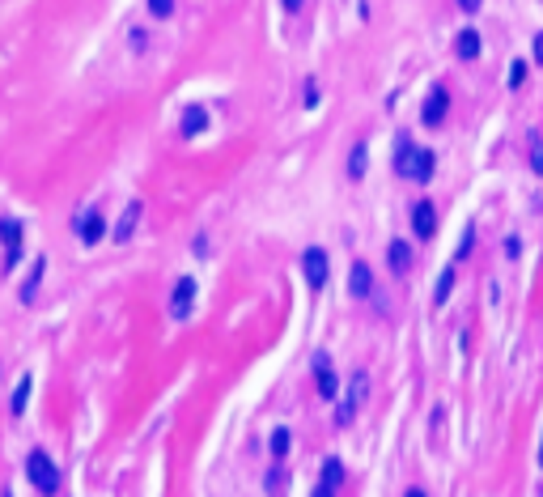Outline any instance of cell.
Segmentation results:
<instances>
[{
    "mask_svg": "<svg viewBox=\"0 0 543 497\" xmlns=\"http://www.w3.org/2000/svg\"><path fill=\"white\" fill-rule=\"evenodd\" d=\"M527 162H531L535 175H543V136H539V132L527 136Z\"/></svg>",
    "mask_w": 543,
    "mask_h": 497,
    "instance_id": "21",
    "label": "cell"
},
{
    "mask_svg": "<svg viewBox=\"0 0 543 497\" xmlns=\"http://www.w3.org/2000/svg\"><path fill=\"white\" fill-rule=\"evenodd\" d=\"M272 463H285V455H289V446H293V438H289V430L285 425H276V430H272Z\"/></svg>",
    "mask_w": 543,
    "mask_h": 497,
    "instance_id": "19",
    "label": "cell"
},
{
    "mask_svg": "<svg viewBox=\"0 0 543 497\" xmlns=\"http://www.w3.org/2000/svg\"><path fill=\"white\" fill-rule=\"evenodd\" d=\"M446 115H450V89L446 85H433L425 94V103H421V123H425V128H441Z\"/></svg>",
    "mask_w": 543,
    "mask_h": 497,
    "instance_id": "4",
    "label": "cell"
},
{
    "mask_svg": "<svg viewBox=\"0 0 543 497\" xmlns=\"http://www.w3.org/2000/svg\"><path fill=\"white\" fill-rule=\"evenodd\" d=\"M365 395H369V374H365V370H357L353 383H348V391H344V404L335 408V425H340V430H344V425H353V416L361 412Z\"/></svg>",
    "mask_w": 543,
    "mask_h": 497,
    "instance_id": "3",
    "label": "cell"
},
{
    "mask_svg": "<svg viewBox=\"0 0 543 497\" xmlns=\"http://www.w3.org/2000/svg\"><path fill=\"white\" fill-rule=\"evenodd\" d=\"M535 64H543V30L535 34Z\"/></svg>",
    "mask_w": 543,
    "mask_h": 497,
    "instance_id": "29",
    "label": "cell"
},
{
    "mask_svg": "<svg viewBox=\"0 0 543 497\" xmlns=\"http://www.w3.org/2000/svg\"><path fill=\"white\" fill-rule=\"evenodd\" d=\"M454 277H458V264H450V268H446V272H441V277H437V285H433V306H446V302H450Z\"/></svg>",
    "mask_w": 543,
    "mask_h": 497,
    "instance_id": "17",
    "label": "cell"
},
{
    "mask_svg": "<svg viewBox=\"0 0 543 497\" xmlns=\"http://www.w3.org/2000/svg\"><path fill=\"white\" fill-rule=\"evenodd\" d=\"M175 5H179V0H149V13H153V17H162V21H166V17H170V13H175Z\"/></svg>",
    "mask_w": 543,
    "mask_h": 497,
    "instance_id": "24",
    "label": "cell"
},
{
    "mask_svg": "<svg viewBox=\"0 0 543 497\" xmlns=\"http://www.w3.org/2000/svg\"><path fill=\"white\" fill-rule=\"evenodd\" d=\"M386 264H390V272H395V277H408V272H412V264H416L412 242H408V238H390V242H386Z\"/></svg>",
    "mask_w": 543,
    "mask_h": 497,
    "instance_id": "7",
    "label": "cell"
},
{
    "mask_svg": "<svg viewBox=\"0 0 543 497\" xmlns=\"http://www.w3.org/2000/svg\"><path fill=\"white\" fill-rule=\"evenodd\" d=\"M208 123H212V115H208L200 103H191V107L183 111V119H179V132H183L187 140H195L200 132H208Z\"/></svg>",
    "mask_w": 543,
    "mask_h": 497,
    "instance_id": "10",
    "label": "cell"
},
{
    "mask_svg": "<svg viewBox=\"0 0 543 497\" xmlns=\"http://www.w3.org/2000/svg\"><path fill=\"white\" fill-rule=\"evenodd\" d=\"M318 485H327V489H340V485H344V459L327 455V459H323V467H318Z\"/></svg>",
    "mask_w": 543,
    "mask_h": 497,
    "instance_id": "16",
    "label": "cell"
},
{
    "mask_svg": "<svg viewBox=\"0 0 543 497\" xmlns=\"http://www.w3.org/2000/svg\"><path fill=\"white\" fill-rule=\"evenodd\" d=\"M26 476H30V485L43 497H56L60 493V467L52 463V455H47V451H30L26 455Z\"/></svg>",
    "mask_w": 543,
    "mask_h": 497,
    "instance_id": "2",
    "label": "cell"
},
{
    "mask_svg": "<svg viewBox=\"0 0 543 497\" xmlns=\"http://www.w3.org/2000/svg\"><path fill=\"white\" fill-rule=\"evenodd\" d=\"M195 306V281L191 277H179L175 293H170V319H187Z\"/></svg>",
    "mask_w": 543,
    "mask_h": 497,
    "instance_id": "9",
    "label": "cell"
},
{
    "mask_svg": "<svg viewBox=\"0 0 543 497\" xmlns=\"http://www.w3.org/2000/svg\"><path fill=\"white\" fill-rule=\"evenodd\" d=\"M280 5H285V13H302L306 0H280Z\"/></svg>",
    "mask_w": 543,
    "mask_h": 497,
    "instance_id": "26",
    "label": "cell"
},
{
    "mask_svg": "<svg viewBox=\"0 0 543 497\" xmlns=\"http://www.w3.org/2000/svg\"><path fill=\"white\" fill-rule=\"evenodd\" d=\"M539 497H543V493H539Z\"/></svg>",
    "mask_w": 543,
    "mask_h": 497,
    "instance_id": "33",
    "label": "cell"
},
{
    "mask_svg": "<svg viewBox=\"0 0 543 497\" xmlns=\"http://www.w3.org/2000/svg\"><path fill=\"white\" fill-rule=\"evenodd\" d=\"M365 158H369V149H365V145H357L353 154H348V175H353V179L365 175Z\"/></svg>",
    "mask_w": 543,
    "mask_h": 497,
    "instance_id": "22",
    "label": "cell"
},
{
    "mask_svg": "<svg viewBox=\"0 0 543 497\" xmlns=\"http://www.w3.org/2000/svg\"><path fill=\"white\" fill-rule=\"evenodd\" d=\"M43 272H47V260L38 255V260H34V272L26 277V285H21V302H34V293H38V281H43Z\"/></svg>",
    "mask_w": 543,
    "mask_h": 497,
    "instance_id": "20",
    "label": "cell"
},
{
    "mask_svg": "<svg viewBox=\"0 0 543 497\" xmlns=\"http://www.w3.org/2000/svg\"><path fill=\"white\" fill-rule=\"evenodd\" d=\"M348 289H353V297H374V272H369L365 260L353 264V272H348Z\"/></svg>",
    "mask_w": 543,
    "mask_h": 497,
    "instance_id": "12",
    "label": "cell"
},
{
    "mask_svg": "<svg viewBox=\"0 0 543 497\" xmlns=\"http://www.w3.org/2000/svg\"><path fill=\"white\" fill-rule=\"evenodd\" d=\"M412 234L416 238H433L437 234V209H433V200H416L412 204Z\"/></svg>",
    "mask_w": 543,
    "mask_h": 497,
    "instance_id": "8",
    "label": "cell"
},
{
    "mask_svg": "<svg viewBox=\"0 0 543 497\" xmlns=\"http://www.w3.org/2000/svg\"><path fill=\"white\" fill-rule=\"evenodd\" d=\"M30 387H34V374H21V379H17V387H13V395H9V412H13V416L26 412V404H30Z\"/></svg>",
    "mask_w": 543,
    "mask_h": 497,
    "instance_id": "15",
    "label": "cell"
},
{
    "mask_svg": "<svg viewBox=\"0 0 543 497\" xmlns=\"http://www.w3.org/2000/svg\"><path fill=\"white\" fill-rule=\"evenodd\" d=\"M314 379H318V395H323V400H335L340 379H335V370H331L327 353H318V357H314Z\"/></svg>",
    "mask_w": 543,
    "mask_h": 497,
    "instance_id": "11",
    "label": "cell"
},
{
    "mask_svg": "<svg viewBox=\"0 0 543 497\" xmlns=\"http://www.w3.org/2000/svg\"><path fill=\"white\" fill-rule=\"evenodd\" d=\"M480 5H484V0H458V9H463V13H476Z\"/></svg>",
    "mask_w": 543,
    "mask_h": 497,
    "instance_id": "27",
    "label": "cell"
},
{
    "mask_svg": "<svg viewBox=\"0 0 543 497\" xmlns=\"http://www.w3.org/2000/svg\"><path fill=\"white\" fill-rule=\"evenodd\" d=\"M403 497H429V493H425V489H408Z\"/></svg>",
    "mask_w": 543,
    "mask_h": 497,
    "instance_id": "31",
    "label": "cell"
},
{
    "mask_svg": "<svg viewBox=\"0 0 543 497\" xmlns=\"http://www.w3.org/2000/svg\"><path fill=\"white\" fill-rule=\"evenodd\" d=\"M0 242H5V255L9 251H21V221H13V217L0 221Z\"/></svg>",
    "mask_w": 543,
    "mask_h": 497,
    "instance_id": "18",
    "label": "cell"
},
{
    "mask_svg": "<svg viewBox=\"0 0 543 497\" xmlns=\"http://www.w3.org/2000/svg\"><path fill=\"white\" fill-rule=\"evenodd\" d=\"M437 170V154L433 149H421L412 145L408 136H399V145H395V175L408 179V183H429Z\"/></svg>",
    "mask_w": 543,
    "mask_h": 497,
    "instance_id": "1",
    "label": "cell"
},
{
    "mask_svg": "<svg viewBox=\"0 0 543 497\" xmlns=\"http://www.w3.org/2000/svg\"><path fill=\"white\" fill-rule=\"evenodd\" d=\"M539 463H543V438H539Z\"/></svg>",
    "mask_w": 543,
    "mask_h": 497,
    "instance_id": "32",
    "label": "cell"
},
{
    "mask_svg": "<svg viewBox=\"0 0 543 497\" xmlns=\"http://www.w3.org/2000/svg\"><path fill=\"white\" fill-rule=\"evenodd\" d=\"M72 230H77V238H81L85 246H98V242H102V234H107V217H102V209H89V213H81Z\"/></svg>",
    "mask_w": 543,
    "mask_h": 497,
    "instance_id": "6",
    "label": "cell"
},
{
    "mask_svg": "<svg viewBox=\"0 0 543 497\" xmlns=\"http://www.w3.org/2000/svg\"><path fill=\"white\" fill-rule=\"evenodd\" d=\"M522 81H527V60H513L509 64V89H518Z\"/></svg>",
    "mask_w": 543,
    "mask_h": 497,
    "instance_id": "23",
    "label": "cell"
},
{
    "mask_svg": "<svg viewBox=\"0 0 543 497\" xmlns=\"http://www.w3.org/2000/svg\"><path fill=\"white\" fill-rule=\"evenodd\" d=\"M318 103V89H314V81H306V107H314Z\"/></svg>",
    "mask_w": 543,
    "mask_h": 497,
    "instance_id": "28",
    "label": "cell"
},
{
    "mask_svg": "<svg viewBox=\"0 0 543 497\" xmlns=\"http://www.w3.org/2000/svg\"><path fill=\"white\" fill-rule=\"evenodd\" d=\"M505 255H509V260L522 255V238H518V234H509V238H505Z\"/></svg>",
    "mask_w": 543,
    "mask_h": 497,
    "instance_id": "25",
    "label": "cell"
},
{
    "mask_svg": "<svg viewBox=\"0 0 543 497\" xmlns=\"http://www.w3.org/2000/svg\"><path fill=\"white\" fill-rule=\"evenodd\" d=\"M310 497H335V489H327V485H318V489H314Z\"/></svg>",
    "mask_w": 543,
    "mask_h": 497,
    "instance_id": "30",
    "label": "cell"
},
{
    "mask_svg": "<svg viewBox=\"0 0 543 497\" xmlns=\"http://www.w3.org/2000/svg\"><path fill=\"white\" fill-rule=\"evenodd\" d=\"M480 30H472V26H463L458 30V39H454V52H458V60H467V64H472V60H480Z\"/></svg>",
    "mask_w": 543,
    "mask_h": 497,
    "instance_id": "13",
    "label": "cell"
},
{
    "mask_svg": "<svg viewBox=\"0 0 543 497\" xmlns=\"http://www.w3.org/2000/svg\"><path fill=\"white\" fill-rule=\"evenodd\" d=\"M140 217H144V204H140V200H132L128 209H123V221L115 226V238H119V242H128V238L136 234V226H140Z\"/></svg>",
    "mask_w": 543,
    "mask_h": 497,
    "instance_id": "14",
    "label": "cell"
},
{
    "mask_svg": "<svg viewBox=\"0 0 543 497\" xmlns=\"http://www.w3.org/2000/svg\"><path fill=\"white\" fill-rule=\"evenodd\" d=\"M302 277H306L310 289H323V285H327L331 264H327V251H323V246H306V251H302Z\"/></svg>",
    "mask_w": 543,
    "mask_h": 497,
    "instance_id": "5",
    "label": "cell"
}]
</instances>
